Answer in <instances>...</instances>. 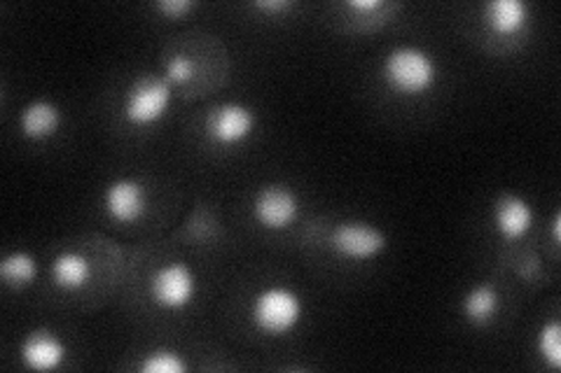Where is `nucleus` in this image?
Masks as SVG:
<instances>
[{
    "instance_id": "nucleus-21",
    "label": "nucleus",
    "mask_w": 561,
    "mask_h": 373,
    "mask_svg": "<svg viewBox=\"0 0 561 373\" xmlns=\"http://www.w3.org/2000/svg\"><path fill=\"white\" fill-rule=\"evenodd\" d=\"M344 8L351 12H379L389 10L391 3H386V0H346Z\"/></svg>"
},
{
    "instance_id": "nucleus-5",
    "label": "nucleus",
    "mask_w": 561,
    "mask_h": 373,
    "mask_svg": "<svg viewBox=\"0 0 561 373\" xmlns=\"http://www.w3.org/2000/svg\"><path fill=\"white\" fill-rule=\"evenodd\" d=\"M257 113L243 101H225L206 115V136L220 148H239L255 136Z\"/></svg>"
},
{
    "instance_id": "nucleus-11",
    "label": "nucleus",
    "mask_w": 561,
    "mask_h": 373,
    "mask_svg": "<svg viewBox=\"0 0 561 373\" xmlns=\"http://www.w3.org/2000/svg\"><path fill=\"white\" fill-rule=\"evenodd\" d=\"M64 127L61 105L51 98H33L20 113V133L28 143H45Z\"/></svg>"
},
{
    "instance_id": "nucleus-13",
    "label": "nucleus",
    "mask_w": 561,
    "mask_h": 373,
    "mask_svg": "<svg viewBox=\"0 0 561 373\" xmlns=\"http://www.w3.org/2000/svg\"><path fill=\"white\" fill-rule=\"evenodd\" d=\"M461 315L470 327L486 329L496 323L501 313V294L494 282H478L461 296Z\"/></svg>"
},
{
    "instance_id": "nucleus-22",
    "label": "nucleus",
    "mask_w": 561,
    "mask_h": 373,
    "mask_svg": "<svg viewBox=\"0 0 561 373\" xmlns=\"http://www.w3.org/2000/svg\"><path fill=\"white\" fill-rule=\"evenodd\" d=\"M552 241L554 243L561 241V212L559 210L552 215Z\"/></svg>"
},
{
    "instance_id": "nucleus-8",
    "label": "nucleus",
    "mask_w": 561,
    "mask_h": 373,
    "mask_svg": "<svg viewBox=\"0 0 561 373\" xmlns=\"http://www.w3.org/2000/svg\"><path fill=\"white\" fill-rule=\"evenodd\" d=\"M101 206L108 220L117 224H136L144 220L148 208L146 185L131 175H119L103 187Z\"/></svg>"
},
{
    "instance_id": "nucleus-17",
    "label": "nucleus",
    "mask_w": 561,
    "mask_h": 373,
    "mask_svg": "<svg viewBox=\"0 0 561 373\" xmlns=\"http://www.w3.org/2000/svg\"><path fill=\"white\" fill-rule=\"evenodd\" d=\"M536 350L552 371L561 369V323L550 319L536 334Z\"/></svg>"
},
{
    "instance_id": "nucleus-18",
    "label": "nucleus",
    "mask_w": 561,
    "mask_h": 373,
    "mask_svg": "<svg viewBox=\"0 0 561 373\" xmlns=\"http://www.w3.org/2000/svg\"><path fill=\"white\" fill-rule=\"evenodd\" d=\"M197 73V66L192 59H185V57H173L164 63V78L169 80L171 86H183L187 84L192 78H195Z\"/></svg>"
},
{
    "instance_id": "nucleus-10",
    "label": "nucleus",
    "mask_w": 561,
    "mask_h": 373,
    "mask_svg": "<svg viewBox=\"0 0 561 373\" xmlns=\"http://www.w3.org/2000/svg\"><path fill=\"white\" fill-rule=\"evenodd\" d=\"M20 360L28 371H59L68 360V346L57 331H51L49 327H38L22 339Z\"/></svg>"
},
{
    "instance_id": "nucleus-3",
    "label": "nucleus",
    "mask_w": 561,
    "mask_h": 373,
    "mask_svg": "<svg viewBox=\"0 0 561 373\" xmlns=\"http://www.w3.org/2000/svg\"><path fill=\"white\" fill-rule=\"evenodd\" d=\"M173 103V86L164 75H138L122 98V117L136 129H150L160 124Z\"/></svg>"
},
{
    "instance_id": "nucleus-6",
    "label": "nucleus",
    "mask_w": 561,
    "mask_h": 373,
    "mask_svg": "<svg viewBox=\"0 0 561 373\" xmlns=\"http://www.w3.org/2000/svg\"><path fill=\"white\" fill-rule=\"evenodd\" d=\"M330 247L348 261H370L389 247V236L373 222L344 220L332 229Z\"/></svg>"
},
{
    "instance_id": "nucleus-20",
    "label": "nucleus",
    "mask_w": 561,
    "mask_h": 373,
    "mask_svg": "<svg viewBox=\"0 0 561 373\" xmlns=\"http://www.w3.org/2000/svg\"><path fill=\"white\" fill-rule=\"evenodd\" d=\"M295 8L293 0H255L253 10L262 14H286Z\"/></svg>"
},
{
    "instance_id": "nucleus-16",
    "label": "nucleus",
    "mask_w": 561,
    "mask_h": 373,
    "mask_svg": "<svg viewBox=\"0 0 561 373\" xmlns=\"http://www.w3.org/2000/svg\"><path fill=\"white\" fill-rule=\"evenodd\" d=\"M190 366L179 350L169 346H157L148 350L138 362L140 373H185Z\"/></svg>"
},
{
    "instance_id": "nucleus-19",
    "label": "nucleus",
    "mask_w": 561,
    "mask_h": 373,
    "mask_svg": "<svg viewBox=\"0 0 561 373\" xmlns=\"http://www.w3.org/2000/svg\"><path fill=\"white\" fill-rule=\"evenodd\" d=\"M197 8H199L197 0H160V3L154 5V10L160 12L164 20H171V22L185 20V16H190Z\"/></svg>"
},
{
    "instance_id": "nucleus-12",
    "label": "nucleus",
    "mask_w": 561,
    "mask_h": 373,
    "mask_svg": "<svg viewBox=\"0 0 561 373\" xmlns=\"http://www.w3.org/2000/svg\"><path fill=\"white\" fill-rule=\"evenodd\" d=\"M486 28L499 38H515L531 24V5L526 0H489L482 8Z\"/></svg>"
},
{
    "instance_id": "nucleus-7",
    "label": "nucleus",
    "mask_w": 561,
    "mask_h": 373,
    "mask_svg": "<svg viewBox=\"0 0 561 373\" xmlns=\"http://www.w3.org/2000/svg\"><path fill=\"white\" fill-rule=\"evenodd\" d=\"M253 220L267 231H284L300 218V197L284 183L260 187L251 203Z\"/></svg>"
},
{
    "instance_id": "nucleus-1",
    "label": "nucleus",
    "mask_w": 561,
    "mask_h": 373,
    "mask_svg": "<svg viewBox=\"0 0 561 373\" xmlns=\"http://www.w3.org/2000/svg\"><path fill=\"white\" fill-rule=\"evenodd\" d=\"M379 73L389 92L400 98H421L440 82V61L421 45L402 43L389 49L381 59Z\"/></svg>"
},
{
    "instance_id": "nucleus-9",
    "label": "nucleus",
    "mask_w": 561,
    "mask_h": 373,
    "mask_svg": "<svg viewBox=\"0 0 561 373\" xmlns=\"http://www.w3.org/2000/svg\"><path fill=\"white\" fill-rule=\"evenodd\" d=\"M534 222L536 210L531 201L517 191H501L491 206V224L507 243L522 241L534 229Z\"/></svg>"
},
{
    "instance_id": "nucleus-14",
    "label": "nucleus",
    "mask_w": 561,
    "mask_h": 373,
    "mask_svg": "<svg viewBox=\"0 0 561 373\" xmlns=\"http://www.w3.org/2000/svg\"><path fill=\"white\" fill-rule=\"evenodd\" d=\"M51 282L61 292H80L92 280V264L78 250H61L55 259H51Z\"/></svg>"
},
{
    "instance_id": "nucleus-15",
    "label": "nucleus",
    "mask_w": 561,
    "mask_h": 373,
    "mask_svg": "<svg viewBox=\"0 0 561 373\" xmlns=\"http://www.w3.org/2000/svg\"><path fill=\"white\" fill-rule=\"evenodd\" d=\"M38 259L28 250H10L0 259V280L10 290H26L38 280Z\"/></svg>"
},
{
    "instance_id": "nucleus-4",
    "label": "nucleus",
    "mask_w": 561,
    "mask_h": 373,
    "mask_svg": "<svg viewBox=\"0 0 561 373\" xmlns=\"http://www.w3.org/2000/svg\"><path fill=\"white\" fill-rule=\"evenodd\" d=\"M199 280L187 261H167L150 278V299L162 311H185L195 304Z\"/></svg>"
},
{
    "instance_id": "nucleus-2",
    "label": "nucleus",
    "mask_w": 561,
    "mask_h": 373,
    "mask_svg": "<svg viewBox=\"0 0 561 373\" xmlns=\"http://www.w3.org/2000/svg\"><path fill=\"white\" fill-rule=\"evenodd\" d=\"M305 311V296L295 288L267 285L251 299L249 317L260 334L270 336V339H280V336H288L300 327Z\"/></svg>"
}]
</instances>
